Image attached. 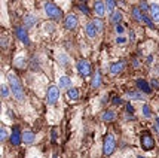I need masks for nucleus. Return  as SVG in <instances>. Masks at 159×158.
<instances>
[{
	"mask_svg": "<svg viewBox=\"0 0 159 158\" xmlns=\"http://www.w3.org/2000/svg\"><path fill=\"white\" fill-rule=\"evenodd\" d=\"M21 142H22V133L20 131L18 127H15L14 130H12V134H11V143L14 145V146H18Z\"/></svg>",
	"mask_w": 159,
	"mask_h": 158,
	"instance_id": "obj_11",
	"label": "nucleus"
},
{
	"mask_svg": "<svg viewBox=\"0 0 159 158\" xmlns=\"http://www.w3.org/2000/svg\"><path fill=\"white\" fill-rule=\"evenodd\" d=\"M120 20H122V12H119V11H116V12H113V14L110 15V22L111 24H119Z\"/></svg>",
	"mask_w": 159,
	"mask_h": 158,
	"instance_id": "obj_27",
	"label": "nucleus"
},
{
	"mask_svg": "<svg viewBox=\"0 0 159 158\" xmlns=\"http://www.w3.org/2000/svg\"><path fill=\"white\" fill-rule=\"evenodd\" d=\"M126 41H128V39H126L125 36L119 35V36H118V39H116V43H118V45H125V43H126Z\"/></svg>",
	"mask_w": 159,
	"mask_h": 158,
	"instance_id": "obj_32",
	"label": "nucleus"
},
{
	"mask_svg": "<svg viewBox=\"0 0 159 158\" xmlns=\"http://www.w3.org/2000/svg\"><path fill=\"white\" fill-rule=\"evenodd\" d=\"M155 125H156V130H158V133H159V115L156 117V119H155Z\"/></svg>",
	"mask_w": 159,
	"mask_h": 158,
	"instance_id": "obj_40",
	"label": "nucleus"
},
{
	"mask_svg": "<svg viewBox=\"0 0 159 158\" xmlns=\"http://www.w3.org/2000/svg\"><path fill=\"white\" fill-rule=\"evenodd\" d=\"M111 102H113V104H116V106L122 104V100H120L119 97H113V100H111Z\"/></svg>",
	"mask_w": 159,
	"mask_h": 158,
	"instance_id": "obj_36",
	"label": "nucleus"
},
{
	"mask_svg": "<svg viewBox=\"0 0 159 158\" xmlns=\"http://www.w3.org/2000/svg\"><path fill=\"white\" fill-rule=\"evenodd\" d=\"M137 158H144V157H137Z\"/></svg>",
	"mask_w": 159,
	"mask_h": 158,
	"instance_id": "obj_44",
	"label": "nucleus"
},
{
	"mask_svg": "<svg viewBox=\"0 0 159 158\" xmlns=\"http://www.w3.org/2000/svg\"><path fill=\"white\" fill-rule=\"evenodd\" d=\"M76 69L79 72V75L83 76V78H88L91 76V72H92V67H91V63L88 60H79L76 63Z\"/></svg>",
	"mask_w": 159,
	"mask_h": 158,
	"instance_id": "obj_5",
	"label": "nucleus"
},
{
	"mask_svg": "<svg viewBox=\"0 0 159 158\" xmlns=\"http://www.w3.org/2000/svg\"><path fill=\"white\" fill-rule=\"evenodd\" d=\"M94 12H95V15L97 17H104V14L107 12V9H106V3L104 2H101V0H97L95 3H94Z\"/></svg>",
	"mask_w": 159,
	"mask_h": 158,
	"instance_id": "obj_12",
	"label": "nucleus"
},
{
	"mask_svg": "<svg viewBox=\"0 0 159 158\" xmlns=\"http://www.w3.org/2000/svg\"><path fill=\"white\" fill-rule=\"evenodd\" d=\"M15 35L18 37V41H21L24 45H28L30 43V37H28V33L25 27H16L15 28Z\"/></svg>",
	"mask_w": 159,
	"mask_h": 158,
	"instance_id": "obj_8",
	"label": "nucleus"
},
{
	"mask_svg": "<svg viewBox=\"0 0 159 158\" xmlns=\"http://www.w3.org/2000/svg\"><path fill=\"white\" fill-rule=\"evenodd\" d=\"M33 158H39V157H33Z\"/></svg>",
	"mask_w": 159,
	"mask_h": 158,
	"instance_id": "obj_45",
	"label": "nucleus"
},
{
	"mask_svg": "<svg viewBox=\"0 0 159 158\" xmlns=\"http://www.w3.org/2000/svg\"><path fill=\"white\" fill-rule=\"evenodd\" d=\"M101 119H103L104 122H111V121L116 119V112L115 110H106V112H103V115H101Z\"/></svg>",
	"mask_w": 159,
	"mask_h": 158,
	"instance_id": "obj_19",
	"label": "nucleus"
},
{
	"mask_svg": "<svg viewBox=\"0 0 159 158\" xmlns=\"http://www.w3.org/2000/svg\"><path fill=\"white\" fill-rule=\"evenodd\" d=\"M126 112H128L129 115H132V113H134V108H132V106H131L129 103L126 104Z\"/></svg>",
	"mask_w": 159,
	"mask_h": 158,
	"instance_id": "obj_38",
	"label": "nucleus"
},
{
	"mask_svg": "<svg viewBox=\"0 0 159 158\" xmlns=\"http://www.w3.org/2000/svg\"><path fill=\"white\" fill-rule=\"evenodd\" d=\"M77 24H79V21H77V17L75 14L67 15L66 20H64V27L67 30H75L77 27Z\"/></svg>",
	"mask_w": 159,
	"mask_h": 158,
	"instance_id": "obj_7",
	"label": "nucleus"
},
{
	"mask_svg": "<svg viewBox=\"0 0 159 158\" xmlns=\"http://www.w3.org/2000/svg\"><path fill=\"white\" fill-rule=\"evenodd\" d=\"M51 139H52L54 142L57 140V128H54V130L51 131Z\"/></svg>",
	"mask_w": 159,
	"mask_h": 158,
	"instance_id": "obj_39",
	"label": "nucleus"
},
{
	"mask_svg": "<svg viewBox=\"0 0 159 158\" xmlns=\"http://www.w3.org/2000/svg\"><path fill=\"white\" fill-rule=\"evenodd\" d=\"M141 146H143L144 151H152L155 148V140H153L150 134H143L141 136Z\"/></svg>",
	"mask_w": 159,
	"mask_h": 158,
	"instance_id": "obj_6",
	"label": "nucleus"
},
{
	"mask_svg": "<svg viewBox=\"0 0 159 158\" xmlns=\"http://www.w3.org/2000/svg\"><path fill=\"white\" fill-rule=\"evenodd\" d=\"M45 14H46V17H49L51 20L54 21H60L62 18V11L52 2L45 3Z\"/></svg>",
	"mask_w": 159,
	"mask_h": 158,
	"instance_id": "obj_2",
	"label": "nucleus"
},
{
	"mask_svg": "<svg viewBox=\"0 0 159 158\" xmlns=\"http://www.w3.org/2000/svg\"><path fill=\"white\" fill-rule=\"evenodd\" d=\"M7 81H9V87H11V91H12L14 97L18 102H24L25 100V93L22 89V85H21L18 76L11 72V73H7Z\"/></svg>",
	"mask_w": 159,
	"mask_h": 158,
	"instance_id": "obj_1",
	"label": "nucleus"
},
{
	"mask_svg": "<svg viewBox=\"0 0 159 158\" xmlns=\"http://www.w3.org/2000/svg\"><path fill=\"white\" fill-rule=\"evenodd\" d=\"M0 93H2V98L3 100H6L7 97L11 96V87L7 85V84H5V82H2V85H0Z\"/></svg>",
	"mask_w": 159,
	"mask_h": 158,
	"instance_id": "obj_22",
	"label": "nucleus"
},
{
	"mask_svg": "<svg viewBox=\"0 0 159 158\" xmlns=\"http://www.w3.org/2000/svg\"><path fill=\"white\" fill-rule=\"evenodd\" d=\"M141 113H143V117L147 118V119H149V118H152V115H153V113H152V108H150V106H149L147 103H143Z\"/></svg>",
	"mask_w": 159,
	"mask_h": 158,
	"instance_id": "obj_26",
	"label": "nucleus"
},
{
	"mask_svg": "<svg viewBox=\"0 0 159 158\" xmlns=\"http://www.w3.org/2000/svg\"><path fill=\"white\" fill-rule=\"evenodd\" d=\"M79 96H80V93H79V88H76V87H71V88L67 89V97L71 102H76Z\"/></svg>",
	"mask_w": 159,
	"mask_h": 158,
	"instance_id": "obj_21",
	"label": "nucleus"
},
{
	"mask_svg": "<svg viewBox=\"0 0 159 158\" xmlns=\"http://www.w3.org/2000/svg\"><path fill=\"white\" fill-rule=\"evenodd\" d=\"M43 28H45L46 33H52V31H55V24H52V22H45V24H43Z\"/></svg>",
	"mask_w": 159,
	"mask_h": 158,
	"instance_id": "obj_29",
	"label": "nucleus"
},
{
	"mask_svg": "<svg viewBox=\"0 0 159 158\" xmlns=\"http://www.w3.org/2000/svg\"><path fill=\"white\" fill-rule=\"evenodd\" d=\"M7 137H11V136L7 134V130L5 128V127H2V128H0V140H2V142H5Z\"/></svg>",
	"mask_w": 159,
	"mask_h": 158,
	"instance_id": "obj_31",
	"label": "nucleus"
},
{
	"mask_svg": "<svg viewBox=\"0 0 159 158\" xmlns=\"http://www.w3.org/2000/svg\"><path fill=\"white\" fill-rule=\"evenodd\" d=\"M94 24H95V27H97L98 33H101L104 28V24H103V21H101V18H95V20H94Z\"/></svg>",
	"mask_w": 159,
	"mask_h": 158,
	"instance_id": "obj_30",
	"label": "nucleus"
},
{
	"mask_svg": "<svg viewBox=\"0 0 159 158\" xmlns=\"http://www.w3.org/2000/svg\"><path fill=\"white\" fill-rule=\"evenodd\" d=\"M14 66L15 67H18V69H24V67L27 66V58H25L24 55H18V57H15Z\"/></svg>",
	"mask_w": 159,
	"mask_h": 158,
	"instance_id": "obj_20",
	"label": "nucleus"
},
{
	"mask_svg": "<svg viewBox=\"0 0 159 158\" xmlns=\"http://www.w3.org/2000/svg\"><path fill=\"white\" fill-rule=\"evenodd\" d=\"M150 85H152V88H159V82H158V79H152V82H150Z\"/></svg>",
	"mask_w": 159,
	"mask_h": 158,
	"instance_id": "obj_37",
	"label": "nucleus"
},
{
	"mask_svg": "<svg viewBox=\"0 0 159 158\" xmlns=\"http://www.w3.org/2000/svg\"><path fill=\"white\" fill-rule=\"evenodd\" d=\"M139 7L143 11V12H144V14L147 12V9H150V6H147V3H146L144 0H143V2H140V6Z\"/></svg>",
	"mask_w": 159,
	"mask_h": 158,
	"instance_id": "obj_33",
	"label": "nucleus"
},
{
	"mask_svg": "<svg viewBox=\"0 0 159 158\" xmlns=\"http://www.w3.org/2000/svg\"><path fill=\"white\" fill-rule=\"evenodd\" d=\"M153 61V57L152 55H149V57H147V63H152Z\"/></svg>",
	"mask_w": 159,
	"mask_h": 158,
	"instance_id": "obj_43",
	"label": "nucleus"
},
{
	"mask_svg": "<svg viewBox=\"0 0 159 158\" xmlns=\"http://www.w3.org/2000/svg\"><path fill=\"white\" fill-rule=\"evenodd\" d=\"M80 9H82L83 12H85V14H88V9H86V7H85V6H82V5H80Z\"/></svg>",
	"mask_w": 159,
	"mask_h": 158,
	"instance_id": "obj_42",
	"label": "nucleus"
},
{
	"mask_svg": "<svg viewBox=\"0 0 159 158\" xmlns=\"http://www.w3.org/2000/svg\"><path fill=\"white\" fill-rule=\"evenodd\" d=\"M82 2H83V0H82Z\"/></svg>",
	"mask_w": 159,
	"mask_h": 158,
	"instance_id": "obj_47",
	"label": "nucleus"
},
{
	"mask_svg": "<svg viewBox=\"0 0 159 158\" xmlns=\"http://www.w3.org/2000/svg\"><path fill=\"white\" fill-rule=\"evenodd\" d=\"M58 87H60V88H62V89L71 88V79H70L67 75L60 76V79H58Z\"/></svg>",
	"mask_w": 159,
	"mask_h": 158,
	"instance_id": "obj_13",
	"label": "nucleus"
},
{
	"mask_svg": "<svg viewBox=\"0 0 159 158\" xmlns=\"http://www.w3.org/2000/svg\"><path fill=\"white\" fill-rule=\"evenodd\" d=\"M7 45H9V42H7V37L2 36V49H6Z\"/></svg>",
	"mask_w": 159,
	"mask_h": 158,
	"instance_id": "obj_34",
	"label": "nucleus"
},
{
	"mask_svg": "<svg viewBox=\"0 0 159 158\" xmlns=\"http://www.w3.org/2000/svg\"><path fill=\"white\" fill-rule=\"evenodd\" d=\"M150 17H152V20L155 22H159V5L158 3H152L150 5Z\"/></svg>",
	"mask_w": 159,
	"mask_h": 158,
	"instance_id": "obj_18",
	"label": "nucleus"
},
{
	"mask_svg": "<svg viewBox=\"0 0 159 158\" xmlns=\"http://www.w3.org/2000/svg\"><path fill=\"white\" fill-rule=\"evenodd\" d=\"M124 31H125L124 26H120V24H118V26H116V33H118V35H124Z\"/></svg>",
	"mask_w": 159,
	"mask_h": 158,
	"instance_id": "obj_35",
	"label": "nucleus"
},
{
	"mask_svg": "<svg viewBox=\"0 0 159 158\" xmlns=\"http://www.w3.org/2000/svg\"><path fill=\"white\" fill-rule=\"evenodd\" d=\"M143 14H144V12H143L139 6L132 7V17H134L137 21H140V22H143Z\"/></svg>",
	"mask_w": 159,
	"mask_h": 158,
	"instance_id": "obj_25",
	"label": "nucleus"
},
{
	"mask_svg": "<svg viewBox=\"0 0 159 158\" xmlns=\"http://www.w3.org/2000/svg\"><path fill=\"white\" fill-rule=\"evenodd\" d=\"M158 113H159V108H158Z\"/></svg>",
	"mask_w": 159,
	"mask_h": 158,
	"instance_id": "obj_46",
	"label": "nucleus"
},
{
	"mask_svg": "<svg viewBox=\"0 0 159 158\" xmlns=\"http://www.w3.org/2000/svg\"><path fill=\"white\" fill-rule=\"evenodd\" d=\"M37 22V17L33 14H28L24 17V26L27 28H31V27H34V24Z\"/></svg>",
	"mask_w": 159,
	"mask_h": 158,
	"instance_id": "obj_17",
	"label": "nucleus"
},
{
	"mask_svg": "<svg viewBox=\"0 0 159 158\" xmlns=\"http://www.w3.org/2000/svg\"><path fill=\"white\" fill-rule=\"evenodd\" d=\"M22 142L25 145H33L36 142V134L33 131H24L22 133Z\"/></svg>",
	"mask_w": 159,
	"mask_h": 158,
	"instance_id": "obj_14",
	"label": "nucleus"
},
{
	"mask_svg": "<svg viewBox=\"0 0 159 158\" xmlns=\"http://www.w3.org/2000/svg\"><path fill=\"white\" fill-rule=\"evenodd\" d=\"M104 3H106V9H107V12L111 15L113 12H115V7H116V0H106Z\"/></svg>",
	"mask_w": 159,
	"mask_h": 158,
	"instance_id": "obj_28",
	"label": "nucleus"
},
{
	"mask_svg": "<svg viewBox=\"0 0 159 158\" xmlns=\"http://www.w3.org/2000/svg\"><path fill=\"white\" fill-rule=\"evenodd\" d=\"M101 82H103V78H101V73L100 72H97L95 75L92 76V88H98L100 85H101Z\"/></svg>",
	"mask_w": 159,
	"mask_h": 158,
	"instance_id": "obj_24",
	"label": "nucleus"
},
{
	"mask_svg": "<svg viewBox=\"0 0 159 158\" xmlns=\"http://www.w3.org/2000/svg\"><path fill=\"white\" fill-rule=\"evenodd\" d=\"M137 88L141 91V93H144V94H152L153 93V88L152 85L147 82V81H144V79H137Z\"/></svg>",
	"mask_w": 159,
	"mask_h": 158,
	"instance_id": "obj_9",
	"label": "nucleus"
},
{
	"mask_svg": "<svg viewBox=\"0 0 159 158\" xmlns=\"http://www.w3.org/2000/svg\"><path fill=\"white\" fill-rule=\"evenodd\" d=\"M115 149H116V137L111 134V133H109L107 136H106V139H104V145H103V152L104 155H111L113 152H115Z\"/></svg>",
	"mask_w": 159,
	"mask_h": 158,
	"instance_id": "obj_3",
	"label": "nucleus"
},
{
	"mask_svg": "<svg viewBox=\"0 0 159 158\" xmlns=\"http://www.w3.org/2000/svg\"><path fill=\"white\" fill-rule=\"evenodd\" d=\"M124 69H125V61H116L110 66V73L111 75H119Z\"/></svg>",
	"mask_w": 159,
	"mask_h": 158,
	"instance_id": "obj_16",
	"label": "nucleus"
},
{
	"mask_svg": "<svg viewBox=\"0 0 159 158\" xmlns=\"http://www.w3.org/2000/svg\"><path fill=\"white\" fill-rule=\"evenodd\" d=\"M57 58H58V63H60L61 66H64V67L70 66V58H69V55L66 54V52H60Z\"/></svg>",
	"mask_w": 159,
	"mask_h": 158,
	"instance_id": "obj_23",
	"label": "nucleus"
},
{
	"mask_svg": "<svg viewBox=\"0 0 159 158\" xmlns=\"http://www.w3.org/2000/svg\"><path fill=\"white\" fill-rule=\"evenodd\" d=\"M46 100H48V104H57V102L60 100V87L57 85H51L46 91Z\"/></svg>",
	"mask_w": 159,
	"mask_h": 158,
	"instance_id": "obj_4",
	"label": "nucleus"
},
{
	"mask_svg": "<svg viewBox=\"0 0 159 158\" xmlns=\"http://www.w3.org/2000/svg\"><path fill=\"white\" fill-rule=\"evenodd\" d=\"M85 33H86V36L89 37V39H95L98 35V30L97 27H95V24H94V21H91V22H88L86 26H85Z\"/></svg>",
	"mask_w": 159,
	"mask_h": 158,
	"instance_id": "obj_10",
	"label": "nucleus"
},
{
	"mask_svg": "<svg viewBox=\"0 0 159 158\" xmlns=\"http://www.w3.org/2000/svg\"><path fill=\"white\" fill-rule=\"evenodd\" d=\"M126 96H128V98H131V100H139V102H144L146 100L144 93H141V91H128Z\"/></svg>",
	"mask_w": 159,
	"mask_h": 158,
	"instance_id": "obj_15",
	"label": "nucleus"
},
{
	"mask_svg": "<svg viewBox=\"0 0 159 158\" xmlns=\"http://www.w3.org/2000/svg\"><path fill=\"white\" fill-rule=\"evenodd\" d=\"M132 66L134 67H140V61L139 60H132Z\"/></svg>",
	"mask_w": 159,
	"mask_h": 158,
	"instance_id": "obj_41",
	"label": "nucleus"
}]
</instances>
